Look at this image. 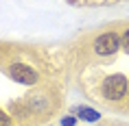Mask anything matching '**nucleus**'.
Here are the masks:
<instances>
[{
	"label": "nucleus",
	"instance_id": "nucleus-9",
	"mask_svg": "<svg viewBox=\"0 0 129 126\" xmlns=\"http://www.w3.org/2000/svg\"><path fill=\"white\" fill-rule=\"evenodd\" d=\"M127 111H129V89H127Z\"/></svg>",
	"mask_w": 129,
	"mask_h": 126
},
{
	"label": "nucleus",
	"instance_id": "nucleus-7",
	"mask_svg": "<svg viewBox=\"0 0 129 126\" xmlns=\"http://www.w3.org/2000/svg\"><path fill=\"white\" fill-rule=\"evenodd\" d=\"M120 50L129 57V26H125L120 33Z\"/></svg>",
	"mask_w": 129,
	"mask_h": 126
},
{
	"label": "nucleus",
	"instance_id": "nucleus-1",
	"mask_svg": "<svg viewBox=\"0 0 129 126\" xmlns=\"http://www.w3.org/2000/svg\"><path fill=\"white\" fill-rule=\"evenodd\" d=\"M127 89H129V78L120 72L107 74L103 76L101 85H99V96L105 104L114 106V111H127Z\"/></svg>",
	"mask_w": 129,
	"mask_h": 126
},
{
	"label": "nucleus",
	"instance_id": "nucleus-4",
	"mask_svg": "<svg viewBox=\"0 0 129 126\" xmlns=\"http://www.w3.org/2000/svg\"><path fill=\"white\" fill-rule=\"evenodd\" d=\"M5 72H7V76L11 80L20 83V85L33 87V85L40 83V72H37L33 65L24 63V61H11V63L5 67Z\"/></svg>",
	"mask_w": 129,
	"mask_h": 126
},
{
	"label": "nucleus",
	"instance_id": "nucleus-5",
	"mask_svg": "<svg viewBox=\"0 0 129 126\" xmlns=\"http://www.w3.org/2000/svg\"><path fill=\"white\" fill-rule=\"evenodd\" d=\"M75 115L79 119H83V122H99L101 119V113L96 109H92V106H85V104L75 106Z\"/></svg>",
	"mask_w": 129,
	"mask_h": 126
},
{
	"label": "nucleus",
	"instance_id": "nucleus-3",
	"mask_svg": "<svg viewBox=\"0 0 129 126\" xmlns=\"http://www.w3.org/2000/svg\"><path fill=\"white\" fill-rule=\"evenodd\" d=\"M120 50V33L118 31H103L92 39V52L96 57H114Z\"/></svg>",
	"mask_w": 129,
	"mask_h": 126
},
{
	"label": "nucleus",
	"instance_id": "nucleus-2",
	"mask_svg": "<svg viewBox=\"0 0 129 126\" xmlns=\"http://www.w3.org/2000/svg\"><path fill=\"white\" fill-rule=\"evenodd\" d=\"M20 102H22V106L28 111V115H31V119H33V124L37 122V119H42V117L48 119L55 113V106H57L55 93L50 91V89H44V87L28 91Z\"/></svg>",
	"mask_w": 129,
	"mask_h": 126
},
{
	"label": "nucleus",
	"instance_id": "nucleus-6",
	"mask_svg": "<svg viewBox=\"0 0 129 126\" xmlns=\"http://www.w3.org/2000/svg\"><path fill=\"white\" fill-rule=\"evenodd\" d=\"M0 126H18L15 117H13V115H9L2 106H0Z\"/></svg>",
	"mask_w": 129,
	"mask_h": 126
},
{
	"label": "nucleus",
	"instance_id": "nucleus-8",
	"mask_svg": "<svg viewBox=\"0 0 129 126\" xmlns=\"http://www.w3.org/2000/svg\"><path fill=\"white\" fill-rule=\"evenodd\" d=\"M61 126H77V115H66V117H61Z\"/></svg>",
	"mask_w": 129,
	"mask_h": 126
}]
</instances>
